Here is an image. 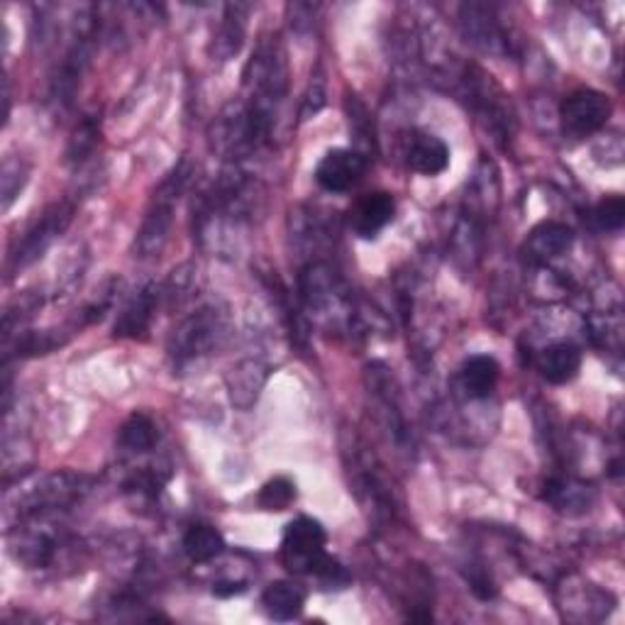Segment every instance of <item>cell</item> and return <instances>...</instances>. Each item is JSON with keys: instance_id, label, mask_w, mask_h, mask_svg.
<instances>
[{"instance_id": "1", "label": "cell", "mask_w": 625, "mask_h": 625, "mask_svg": "<svg viewBox=\"0 0 625 625\" xmlns=\"http://www.w3.org/2000/svg\"><path fill=\"white\" fill-rule=\"evenodd\" d=\"M91 476L76 472H52L30 482H22L18 496L8 494L6 498V518L15 516L18 523L40 518V516H57V513L69 511L72 506L91 494Z\"/></svg>"}, {"instance_id": "2", "label": "cell", "mask_w": 625, "mask_h": 625, "mask_svg": "<svg viewBox=\"0 0 625 625\" xmlns=\"http://www.w3.org/2000/svg\"><path fill=\"white\" fill-rule=\"evenodd\" d=\"M194 176V164L186 160L178 162L172 174L164 178L160 188L154 191V200L147 210V216L142 220V228L132 244V252H135L138 260H152V256L160 254L164 250L166 240H169V232L174 226V204L182 194L186 191L188 182Z\"/></svg>"}, {"instance_id": "3", "label": "cell", "mask_w": 625, "mask_h": 625, "mask_svg": "<svg viewBox=\"0 0 625 625\" xmlns=\"http://www.w3.org/2000/svg\"><path fill=\"white\" fill-rule=\"evenodd\" d=\"M228 312L206 306L184 318L169 338V357L176 366H186L213 354L228 340Z\"/></svg>"}, {"instance_id": "4", "label": "cell", "mask_w": 625, "mask_h": 625, "mask_svg": "<svg viewBox=\"0 0 625 625\" xmlns=\"http://www.w3.org/2000/svg\"><path fill=\"white\" fill-rule=\"evenodd\" d=\"M300 300L304 308L332 322H352V296L338 272L328 262H310L300 272Z\"/></svg>"}, {"instance_id": "5", "label": "cell", "mask_w": 625, "mask_h": 625, "mask_svg": "<svg viewBox=\"0 0 625 625\" xmlns=\"http://www.w3.org/2000/svg\"><path fill=\"white\" fill-rule=\"evenodd\" d=\"M94 44H96V18H94V10L88 8L86 18L81 20L76 18L74 40L69 44V50H66L64 54L57 74H54L52 78L50 100L57 108L66 110L74 103L78 86H81V78L88 69V64H91Z\"/></svg>"}, {"instance_id": "6", "label": "cell", "mask_w": 625, "mask_h": 625, "mask_svg": "<svg viewBox=\"0 0 625 625\" xmlns=\"http://www.w3.org/2000/svg\"><path fill=\"white\" fill-rule=\"evenodd\" d=\"M462 96L474 108L479 120L486 122V128L494 132L496 140H508L513 135V110L508 106L506 94L501 91L486 72L479 66H467L462 78Z\"/></svg>"}, {"instance_id": "7", "label": "cell", "mask_w": 625, "mask_h": 625, "mask_svg": "<svg viewBox=\"0 0 625 625\" xmlns=\"http://www.w3.org/2000/svg\"><path fill=\"white\" fill-rule=\"evenodd\" d=\"M74 213L76 206L72 200H62V204H54L44 210L42 218L25 232V238L18 242V248L10 252L8 274L15 276L25 272L28 266H32L37 260H42L44 252L54 244V240L62 238V232H66V228L72 226Z\"/></svg>"}, {"instance_id": "8", "label": "cell", "mask_w": 625, "mask_h": 625, "mask_svg": "<svg viewBox=\"0 0 625 625\" xmlns=\"http://www.w3.org/2000/svg\"><path fill=\"white\" fill-rule=\"evenodd\" d=\"M328 535L318 520L300 516L284 530L282 562L292 574H316L326 562Z\"/></svg>"}, {"instance_id": "9", "label": "cell", "mask_w": 625, "mask_h": 625, "mask_svg": "<svg viewBox=\"0 0 625 625\" xmlns=\"http://www.w3.org/2000/svg\"><path fill=\"white\" fill-rule=\"evenodd\" d=\"M364 382H366V388H370V396L374 398L379 416H382L384 428L391 435V440H394L398 448L410 452L408 448H413V438H410L408 423L404 416V408H401V386L396 382L394 372H391L388 366L382 362H372V364H366Z\"/></svg>"}, {"instance_id": "10", "label": "cell", "mask_w": 625, "mask_h": 625, "mask_svg": "<svg viewBox=\"0 0 625 625\" xmlns=\"http://www.w3.org/2000/svg\"><path fill=\"white\" fill-rule=\"evenodd\" d=\"M348 454V467H350V484L357 498L362 501V506L366 511H372L374 520L388 523L396 516V504L394 496H391L388 484L379 474V467L372 462V457L362 452L360 445H352L350 450H344Z\"/></svg>"}, {"instance_id": "11", "label": "cell", "mask_w": 625, "mask_h": 625, "mask_svg": "<svg viewBox=\"0 0 625 625\" xmlns=\"http://www.w3.org/2000/svg\"><path fill=\"white\" fill-rule=\"evenodd\" d=\"M52 516L18 523L13 533V557L28 569H47L64 550V533L52 526Z\"/></svg>"}, {"instance_id": "12", "label": "cell", "mask_w": 625, "mask_h": 625, "mask_svg": "<svg viewBox=\"0 0 625 625\" xmlns=\"http://www.w3.org/2000/svg\"><path fill=\"white\" fill-rule=\"evenodd\" d=\"M564 135L574 140L591 138L606 125L611 118V100L601 91L582 88L562 100L560 108Z\"/></svg>"}, {"instance_id": "13", "label": "cell", "mask_w": 625, "mask_h": 625, "mask_svg": "<svg viewBox=\"0 0 625 625\" xmlns=\"http://www.w3.org/2000/svg\"><path fill=\"white\" fill-rule=\"evenodd\" d=\"M460 25L469 44L489 54H508L511 37L506 28L501 25V18L491 6L467 3L460 10Z\"/></svg>"}, {"instance_id": "14", "label": "cell", "mask_w": 625, "mask_h": 625, "mask_svg": "<svg viewBox=\"0 0 625 625\" xmlns=\"http://www.w3.org/2000/svg\"><path fill=\"white\" fill-rule=\"evenodd\" d=\"M366 172V156L357 150H332L322 156L316 182L330 194H342L360 182Z\"/></svg>"}, {"instance_id": "15", "label": "cell", "mask_w": 625, "mask_h": 625, "mask_svg": "<svg viewBox=\"0 0 625 625\" xmlns=\"http://www.w3.org/2000/svg\"><path fill=\"white\" fill-rule=\"evenodd\" d=\"M164 304V286L160 282H150L128 300V306L116 320V338H142L150 330L156 310Z\"/></svg>"}, {"instance_id": "16", "label": "cell", "mask_w": 625, "mask_h": 625, "mask_svg": "<svg viewBox=\"0 0 625 625\" xmlns=\"http://www.w3.org/2000/svg\"><path fill=\"white\" fill-rule=\"evenodd\" d=\"M574 244V230L560 220H545L533 228L526 242V252L533 262H552Z\"/></svg>"}, {"instance_id": "17", "label": "cell", "mask_w": 625, "mask_h": 625, "mask_svg": "<svg viewBox=\"0 0 625 625\" xmlns=\"http://www.w3.org/2000/svg\"><path fill=\"white\" fill-rule=\"evenodd\" d=\"M248 15L250 8L242 3H232L226 8L213 44H210V57L216 62H230L232 57H238L244 44V35H248Z\"/></svg>"}, {"instance_id": "18", "label": "cell", "mask_w": 625, "mask_h": 625, "mask_svg": "<svg viewBox=\"0 0 625 625\" xmlns=\"http://www.w3.org/2000/svg\"><path fill=\"white\" fill-rule=\"evenodd\" d=\"M396 213V200L386 191H376L364 196L360 204L354 206L352 210V228L357 230V234L362 238H376L391 220H394Z\"/></svg>"}, {"instance_id": "19", "label": "cell", "mask_w": 625, "mask_h": 625, "mask_svg": "<svg viewBox=\"0 0 625 625\" xmlns=\"http://www.w3.org/2000/svg\"><path fill=\"white\" fill-rule=\"evenodd\" d=\"M266 374H270L266 372V366L256 360H244L240 364H234L230 374L226 376L232 404L242 410H250L262 394Z\"/></svg>"}, {"instance_id": "20", "label": "cell", "mask_w": 625, "mask_h": 625, "mask_svg": "<svg viewBox=\"0 0 625 625\" xmlns=\"http://www.w3.org/2000/svg\"><path fill=\"white\" fill-rule=\"evenodd\" d=\"M594 489L577 479L560 476L545 484V501L567 516H582L594 506Z\"/></svg>"}, {"instance_id": "21", "label": "cell", "mask_w": 625, "mask_h": 625, "mask_svg": "<svg viewBox=\"0 0 625 625\" xmlns=\"http://www.w3.org/2000/svg\"><path fill=\"white\" fill-rule=\"evenodd\" d=\"M538 370L550 384H569L582 370V352L572 342H555L542 350Z\"/></svg>"}, {"instance_id": "22", "label": "cell", "mask_w": 625, "mask_h": 625, "mask_svg": "<svg viewBox=\"0 0 625 625\" xmlns=\"http://www.w3.org/2000/svg\"><path fill=\"white\" fill-rule=\"evenodd\" d=\"M498 376H501V366L494 357L476 354V357H469V360L462 364L460 386L467 394V398L482 401L494 394Z\"/></svg>"}, {"instance_id": "23", "label": "cell", "mask_w": 625, "mask_h": 625, "mask_svg": "<svg viewBox=\"0 0 625 625\" xmlns=\"http://www.w3.org/2000/svg\"><path fill=\"white\" fill-rule=\"evenodd\" d=\"M606 601H611V596L591 584H582L577 589L564 586V599H562L564 606L560 608L564 611L567 618L589 623V621H601L606 616V613L611 611Z\"/></svg>"}, {"instance_id": "24", "label": "cell", "mask_w": 625, "mask_h": 625, "mask_svg": "<svg viewBox=\"0 0 625 625\" xmlns=\"http://www.w3.org/2000/svg\"><path fill=\"white\" fill-rule=\"evenodd\" d=\"M408 166L423 176H438L450 166V147L435 135L413 138L408 150Z\"/></svg>"}, {"instance_id": "25", "label": "cell", "mask_w": 625, "mask_h": 625, "mask_svg": "<svg viewBox=\"0 0 625 625\" xmlns=\"http://www.w3.org/2000/svg\"><path fill=\"white\" fill-rule=\"evenodd\" d=\"M262 606L274 621H294L306 606V594L292 582H274L264 589Z\"/></svg>"}, {"instance_id": "26", "label": "cell", "mask_w": 625, "mask_h": 625, "mask_svg": "<svg viewBox=\"0 0 625 625\" xmlns=\"http://www.w3.org/2000/svg\"><path fill=\"white\" fill-rule=\"evenodd\" d=\"M184 552L191 562H210L226 552V538L213 526H194L184 535Z\"/></svg>"}, {"instance_id": "27", "label": "cell", "mask_w": 625, "mask_h": 625, "mask_svg": "<svg viewBox=\"0 0 625 625\" xmlns=\"http://www.w3.org/2000/svg\"><path fill=\"white\" fill-rule=\"evenodd\" d=\"M156 440H160V435H156V426H154L150 416H144V413H135V416H130L125 423H122L120 445L128 452H135V454L150 452V450H154Z\"/></svg>"}, {"instance_id": "28", "label": "cell", "mask_w": 625, "mask_h": 625, "mask_svg": "<svg viewBox=\"0 0 625 625\" xmlns=\"http://www.w3.org/2000/svg\"><path fill=\"white\" fill-rule=\"evenodd\" d=\"M98 140H100V118L96 113L84 116L76 130L72 132L69 147H66V164L72 166L84 164L88 156L94 154Z\"/></svg>"}, {"instance_id": "29", "label": "cell", "mask_w": 625, "mask_h": 625, "mask_svg": "<svg viewBox=\"0 0 625 625\" xmlns=\"http://www.w3.org/2000/svg\"><path fill=\"white\" fill-rule=\"evenodd\" d=\"M296 501V484L288 476H274L256 496V504L264 511H286Z\"/></svg>"}, {"instance_id": "30", "label": "cell", "mask_w": 625, "mask_h": 625, "mask_svg": "<svg viewBox=\"0 0 625 625\" xmlns=\"http://www.w3.org/2000/svg\"><path fill=\"white\" fill-rule=\"evenodd\" d=\"M166 479H169V474H162L160 469L142 467L140 472L128 476V482L122 484V491H125V494H130V496L156 498V496H160V491L164 489Z\"/></svg>"}, {"instance_id": "31", "label": "cell", "mask_w": 625, "mask_h": 625, "mask_svg": "<svg viewBox=\"0 0 625 625\" xmlns=\"http://www.w3.org/2000/svg\"><path fill=\"white\" fill-rule=\"evenodd\" d=\"M344 108H348V116H350V132L352 138L357 140V144H366V147H372L374 144V130H372V120L370 113H366L364 103L357 96H350L344 100Z\"/></svg>"}, {"instance_id": "32", "label": "cell", "mask_w": 625, "mask_h": 625, "mask_svg": "<svg viewBox=\"0 0 625 625\" xmlns=\"http://www.w3.org/2000/svg\"><path fill=\"white\" fill-rule=\"evenodd\" d=\"M589 335L591 340H594L599 348H606V350H621V340H623V326H621V318L606 312V318H594L589 322Z\"/></svg>"}, {"instance_id": "33", "label": "cell", "mask_w": 625, "mask_h": 625, "mask_svg": "<svg viewBox=\"0 0 625 625\" xmlns=\"http://www.w3.org/2000/svg\"><path fill=\"white\" fill-rule=\"evenodd\" d=\"M28 184V169L20 160H8L3 164V208L13 206V200L20 196Z\"/></svg>"}, {"instance_id": "34", "label": "cell", "mask_w": 625, "mask_h": 625, "mask_svg": "<svg viewBox=\"0 0 625 625\" xmlns=\"http://www.w3.org/2000/svg\"><path fill=\"white\" fill-rule=\"evenodd\" d=\"M594 218L601 230L618 232L625 222V200L621 196H611L606 200H601Z\"/></svg>"}, {"instance_id": "35", "label": "cell", "mask_w": 625, "mask_h": 625, "mask_svg": "<svg viewBox=\"0 0 625 625\" xmlns=\"http://www.w3.org/2000/svg\"><path fill=\"white\" fill-rule=\"evenodd\" d=\"M467 582H469V589H472V594L476 599H482V601H491L496 594H498V589H496V582L491 579V574L486 572V569L482 564H472L469 567V572H467Z\"/></svg>"}, {"instance_id": "36", "label": "cell", "mask_w": 625, "mask_h": 625, "mask_svg": "<svg viewBox=\"0 0 625 625\" xmlns=\"http://www.w3.org/2000/svg\"><path fill=\"white\" fill-rule=\"evenodd\" d=\"M322 106H326V86H322V81H312L310 88H308L306 98H304V108H300V118H304V120L312 118Z\"/></svg>"}, {"instance_id": "37", "label": "cell", "mask_w": 625, "mask_h": 625, "mask_svg": "<svg viewBox=\"0 0 625 625\" xmlns=\"http://www.w3.org/2000/svg\"><path fill=\"white\" fill-rule=\"evenodd\" d=\"M244 589H248V584H244V582H222V584L213 586V594L216 596H234V594H242Z\"/></svg>"}]
</instances>
